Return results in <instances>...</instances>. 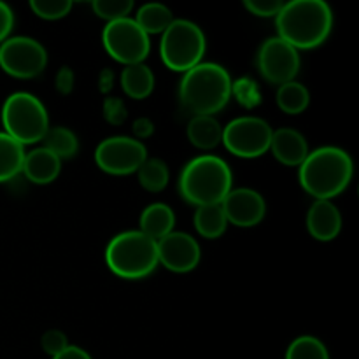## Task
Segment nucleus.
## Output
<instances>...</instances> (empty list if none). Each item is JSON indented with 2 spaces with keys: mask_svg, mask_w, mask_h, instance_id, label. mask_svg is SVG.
Listing matches in <instances>:
<instances>
[{
  "mask_svg": "<svg viewBox=\"0 0 359 359\" xmlns=\"http://www.w3.org/2000/svg\"><path fill=\"white\" fill-rule=\"evenodd\" d=\"M74 4L70 0H32L30 9L37 18L46 21H56L69 16Z\"/></svg>",
  "mask_w": 359,
  "mask_h": 359,
  "instance_id": "nucleus-29",
  "label": "nucleus"
},
{
  "mask_svg": "<svg viewBox=\"0 0 359 359\" xmlns=\"http://www.w3.org/2000/svg\"><path fill=\"white\" fill-rule=\"evenodd\" d=\"M175 214L167 203H151L140 214V231L153 241H161L174 231Z\"/></svg>",
  "mask_w": 359,
  "mask_h": 359,
  "instance_id": "nucleus-18",
  "label": "nucleus"
},
{
  "mask_svg": "<svg viewBox=\"0 0 359 359\" xmlns=\"http://www.w3.org/2000/svg\"><path fill=\"white\" fill-rule=\"evenodd\" d=\"M186 135L196 149L210 151L223 140V126L214 116H191L186 126Z\"/></svg>",
  "mask_w": 359,
  "mask_h": 359,
  "instance_id": "nucleus-19",
  "label": "nucleus"
},
{
  "mask_svg": "<svg viewBox=\"0 0 359 359\" xmlns=\"http://www.w3.org/2000/svg\"><path fill=\"white\" fill-rule=\"evenodd\" d=\"M132 132L133 135H135L133 139L142 142V140L149 139V137L154 133V123L151 121L149 118H137L132 125Z\"/></svg>",
  "mask_w": 359,
  "mask_h": 359,
  "instance_id": "nucleus-36",
  "label": "nucleus"
},
{
  "mask_svg": "<svg viewBox=\"0 0 359 359\" xmlns=\"http://www.w3.org/2000/svg\"><path fill=\"white\" fill-rule=\"evenodd\" d=\"M48 65V51L39 41L25 35L9 37L0 44V69L16 79H34Z\"/></svg>",
  "mask_w": 359,
  "mask_h": 359,
  "instance_id": "nucleus-10",
  "label": "nucleus"
},
{
  "mask_svg": "<svg viewBox=\"0 0 359 359\" xmlns=\"http://www.w3.org/2000/svg\"><path fill=\"white\" fill-rule=\"evenodd\" d=\"M307 230L319 242H332L342 231V214L330 200H316L307 212Z\"/></svg>",
  "mask_w": 359,
  "mask_h": 359,
  "instance_id": "nucleus-15",
  "label": "nucleus"
},
{
  "mask_svg": "<svg viewBox=\"0 0 359 359\" xmlns=\"http://www.w3.org/2000/svg\"><path fill=\"white\" fill-rule=\"evenodd\" d=\"M91 9L100 20L112 23V21L130 18V13L133 11V2L132 0H95L91 2Z\"/></svg>",
  "mask_w": 359,
  "mask_h": 359,
  "instance_id": "nucleus-28",
  "label": "nucleus"
},
{
  "mask_svg": "<svg viewBox=\"0 0 359 359\" xmlns=\"http://www.w3.org/2000/svg\"><path fill=\"white\" fill-rule=\"evenodd\" d=\"M147 156V147L133 137H109L95 149L98 168L109 175L137 174Z\"/></svg>",
  "mask_w": 359,
  "mask_h": 359,
  "instance_id": "nucleus-11",
  "label": "nucleus"
},
{
  "mask_svg": "<svg viewBox=\"0 0 359 359\" xmlns=\"http://www.w3.org/2000/svg\"><path fill=\"white\" fill-rule=\"evenodd\" d=\"M137 179L146 191L160 193L167 188L168 181H170V170L163 160L147 156L137 170Z\"/></svg>",
  "mask_w": 359,
  "mask_h": 359,
  "instance_id": "nucleus-26",
  "label": "nucleus"
},
{
  "mask_svg": "<svg viewBox=\"0 0 359 359\" xmlns=\"http://www.w3.org/2000/svg\"><path fill=\"white\" fill-rule=\"evenodd\" d=\"M277 37L297 51L325 44L333 30V11L325 0H291L276 16Z\"/></svg>",
  "mask_w": 359,
  "mask_h": 359,
  "instance_id": "nucleus-1",
  "label": "nucleus"
},
{
  "mask_svg": "<svg viewBox=\"0 0 359 359\" xmlns=\"http://www.w3.org/2000/svg\"><path fill=\"white\" fill-rule=\"evenodd\" d=\"M105 263L121 279H144L160 265L158 244L140 230L123 231L112 237L105 248Z\"/></svg>",
  "mask_w": 359,
  "mask_h": 359,
  "instance_id": "nucleus-5",
  "label": "nucleus"
},
{
  "mask_svg": "<svg viewBox=\"0 0 359 359\" xmlns=\"http://www.w3.org/2000/svg\"><path fill=\"white\" fill-rule=\"evenodd\" d=\"M177 186L182 198L191 205H219L233 189V174L223 158L200 154L184 165Z\"/></svg>",
  "mask_w": 359,
  "mask_h": 359,
  "instance_id": "nucleus-4",
  "label": "nucleus"
},
{
  "mask_svg": "<svg viewBox=\"0 0 359 359\" xmlns=\"http://www.w3.org/2000/svg\"><path fill=\"white\" fill-rule=\"evenodd\" d=\"M133 20H135V23L142 28L144 34L154 35L163 34V32L170 27L172 21H174L175 18L167 6L158 2H151L139 7V11H137Z\"/></svg>",
  "mask_w": 359,
  "mask_h": 359,
  "instance_id": "nucleus-21",
  "label": "nucleus"
},
{
  "mask_svg": "<svg viewBox=\"0 0 359 359\" xmlns=\"http://www.w3.org/2000/svg\"><path fill=\"white\" fill-rule=\"evenodd\" d=\"M231 83L233 81L224 67L202 62L182 74L179 102L191 116H214L230 102Z\"/></svg>",
  "mask_w": 359,
  "mask_h": 359,
  "instance_id": "nucleus-3",
  "label": "nucleus"
},
{
  "mask_svg": "<svg viewBox=\"0 0 359 359\" xmlns=\"http://www.w3.org/2000/svg\"><path fill=\"white\" fill-rule=\"evenodd\" d=\"M41 346L44 349L46 354H49L51 358L58 356L60 353L67 349L70 346L69 340H67V335L62 332V330H48V332L42 335Z\"/></svg>",
  "mask_w": 359,
  "mask_h": 359,
  "instance_id": "nucleus-32",
  "label": "nucleus"
},
{
  "mask_svg": "<svg viewBox=\"0 0 359 359\" xmlns=\"http://www.w3.org/2000/svg\"><path fill=\"white\" fill-rule=\"evenodd\" d=\"M112 84H114V72L111 69H104L100 72V77H98V88H100L102 93H107Z\"/></svg>",
  "mask_w": 359,
  "mask_h": 359,
  "instance_id": "nucleus-38",
  "label": "nucleus"
},
{
  "mask_svg": "<svg viewBox=\"0 0 359 359\" xmlns=\"http://www.w3.org/2000/svg\"><path fill=\"white\" fill-rule=\"evenodd\" d=\"M25 147L6 132H0V182H9L21 174L25 161Z\"/></svg>",
  "mask_w": 359,
  "mask_h": 359,
  "instance_id": "nucleus-22",
  "label": "nucleus"
},
{
  "mask_svg": "<svg viewBox=\"0 0 359 359\" xmlns=\"http://www.w3.org/2000/svg\"><path fill=\"white\" fill-rule=\"evenodd\" d=\"M207 51V39L202 28L189 20H174L161 34L160 56L167 69L188 72L202 63Z\"/></svg>",
  "mask_w": 359,
  "mask_h": 359,
  "instance_id": "nucleus-7",
  "label": "nucleus"
},
{
  "mask_svg": "<svg viewBox=\"0 0 359 359\" xmlns=\"http://www.w3.org/2000/svg\"><path fill=\"white\" fill-rule=\"evenodd\" d=\"M284 2L279 0H245L244 7L256 18H276L283 9Z\"/></svg>",
  "mask_w": 359,
  "mask_h": 359,
  "instance_id": "nucleus-33",
  "label": "nucleus"
},
{
  "mask_svg": "<svg viewBox=\"0 0 359 359\" xmlns=\"http://www.w3.org/2000/svg\"><path fill=\"white\" fill-rule=\"evenodd\" d=\"M102 44L112 60L125 67L144 63L151 53L149 35L144 34L133 18L105 25L102 32Z\"/></svg>",
  "mask_w": 359,
  "mask_h": 359,
  "instance_id": "nucleus-8",
  "label": "nucleus"
},
{
  "mask_svg": "<svg viewBox=\"0 0 359 359\" xmlns=\"http://www.w3.org/2000/svg\"><path fill=\"white\" fill-rule=\"evenodd\" d=\"M158 244V263L174 273H188L198 266L202 258L196 238L186 231H172L167 237L156 242Z\"/></svg>",
  "mask_w": 359,
  "mask_h": 359,
  "instance_id": "nucleus-13",
  "label": "nucleus"
},
{
  "mask_svg": "<svg viewBox=\"0 0 359 359\" xmlns=\"http://www.w3.org/2000/svg\"><path fill=\"white\" fill-rule=\"evenodd\" d=\"M277 105L284 114L297 116L307 111L311 104V93L305 88V84L298 81H290L286 84H280L277 88Z\"/></svg>",
  "mask_w": 359,
  "mask_h": 359,
  "instance_id": "nucleus-25",
  "label": "nucleus"
},
{
  "mask_svg": "<svg viewBox=\"0 0 359 359\" xmlns=\"http://www.w3.org/2000/svg\"><path fill=\"white\" fill-rule=\"evenodd\" d=\"M354 163L347 151L337 146H323L311 151L298 167L300 186L316 200H330L344 193L353 181Z\"/></svg>",
  "mask_w": 359,
  "mask_h": 359,
  "instance_id": "nucleus-2",
  "label": "nucleus"
},
{
  "mask_svg": "<svg viewBox=\"0 0 359 359\" xmlns=\"http://www.w3.org/2000/svg\"><path fill=\"white\" fill-rule=\"evenodd\" d=\"M14 28V14L7 4L0 2V44L6 39H9L11 32Z\"/></svg>",
  "mask_w": 359,
  "mask_h": 359,
  "instance_id": "nucleus-35",
  "label": "nucleus"
},
{
  "mask_svg": "<svg viewBox=\"0 0 359 359\" xmlns=\"http://www.w3.org/2000/svg\"><path fill=\"white\" fill-rule=\"evenodd\" d=\"M228 224L238 228L258 226L266 214V202L262 193L251 188H235L221 202Z\"/></svg>",
  "mask_w": 359,
  "mask_h": 359,
  "instance_id": "nucleus-14",
  "label": "nucleus"
},
{
  "mask_svg": "<svg viewBox=\"0 0 359 359\" xmlns=\"http://www.w3.org/2000/svg\"><path fill=\"white\" fill-rule=\"evenodd\" d=\"M60 170H62V161L51 151L41 146L25 154L21 174H25V177L34 184L46 186L56 181Z\"/></svg>",
  "mask_w": 359,
  "mask_h": 359,
  "instance_id": "nucleus-17",
  "label": "nucleus"
},
{
  "mask_svg": "<svg viewBox=\"0 0 359 359\" xmlns=\"http://www.w3.org/2000/svg\"><path fill=\"white\" fill-rule=\"evenodd\" d=\"M53 359H91V356L86 351L81 349V347L69 346L63 353H60L58 356H55Z\"/></svg>",
  "mask_w": 359,
  "mask_h": 359,
  "instance_id": "nucleus-37",
  "label": "nucleus"
},
{
  "mask_svg": "<svg viewBox=\"0 0 359 359\" xmlns=\"http://www.w3.org/2000/svg\"><path fill=\"white\" fill-rule=\"evenodd\" d=\"M119 81H121V88L126 97L133 98V100H144L149 97L154 90V83H156L153 70L146 63L125 67L121 70Z\"/></svg>",
  "mask_w": 359,
  "mask_h": 359,
  "instance_id": "nucleus-20",
  "label": "nucleus"
},
{
  "mask_svg": "<svg viewBox=\"0 0 359 359\" xmlns=\"http://www.w3.org/2000/svg\"><path fill=\"white\" fill-rule=\"evenodd\" d=\"M4 132L21 146L42 142L49 130V114L41 100L27 91L9 95L2 105Z\"/></svg>",
  "mask_w": 359,
  "mask_h": 359,
  "instance_id": "nucleus-6",
  "label": "nucleus"
},
{
  "mask_svg": "<svg viewBox=\"0 0 359 359\" xmlns=\"http://www.w3.org/2000/svg\"><path fill=\"white\" fill-rule=\"evenodd\" d=\"M300 51L284 42L280 37H270L259 46L256 67L263 79L270 84H286L294 81L300 72Z\"/></svg>",
  "mask_w": 359,
  "mask_h": 359,
  "instance_id": "nucleus-12",
  "label": "nucleus"
},
{
  "mask_svg": "<svg viewBox=\"0 0 359 359\" xmlns=\"http://www.w3.org/2000/svg\"><path fill=\"white\" fill-rule=\"evenodd\" d=\"M286 359H330V353L318 337L302 335L290 344Z\"/></svg>",
  "mask_w": 359,
  "mask_h": 359,
  "instance_id": "nucleus-27",
  "label": "nucleus"
},
{
  "mask_svg": "<svg viewBox=\"0 0 359 359\" xmlns=\"http://www.w3.org/2000/svg\"><path fill=\"white\" fill-rule=\"evenodd\" d=\"M193 223H195V230L198 231L200 237L209 238V241L219 238L228 228V221L221 209V203L219 205L196 207Z\"/></svg>",
  "mask_w": 359,
  "mask_h": 359,
  "instance_id": "nucleus-24",
  "label": "nucleus"
},
{
  "mask_svg": "<svg viewBox=\"0 0 359 359\" xmlns=\"http://www.w3.org/2000/svg\"><path fill=\"white\" fill-rule=\"evenodd\" d=\"M231 97L237 98V102L244 107L252 109L262 102L258 84L249 77H241V79L231 83Z\"/></svg>",
  "mask_w": 359,
  "mask_h": 359,
  "instance_id": "nucleus-30",
  "label": "nucleus"
},
{
  "mask_svg": "<svg viewBox=\"0 0 359 359\" xmlns=\"http://www.w3.org/2000/svg\"><path fill=\"white\" fill-rule=\"evenodd\" d=\"M269 151L286 167H300L311 153L307 139L294 128L273 130Z\"/></svg>",
  "mask_w": 359,
  "mask_h": 359,
  "instance_id": "nucleus-16",
  "label": "nucleus"
},
{
  "mask_svg": "<svg viewBox=\"0 0 359 359\" xmlns=\"http://www.w3.org/2000/svg\"><path fill=\"white\" fill-rule=\"evenodd\" d=\"M74 83H76V74H74V70L70 69V67H62V69L56 72L55 86L60 95L72 93Z\"/></svg>",
  "mask_w": 359,
  "mask_h": 359,
  "instance_id": "nucleus-34",
  "label": "nucleus"
},
{
  "mask_svg": "<svg viewBox=\"0 0 359 359\" xmlns=\"http://www.w3.org/2000/svg\"><path fill=\"white\" fill-rule=\"evenodd\" d=\"M102 114L104 119L112 126H119L126 121L128 118V111H126V105L121 98L118 97H107L102 104Z\"/></svg>",
  "mask_w": 359,
  "mask_h": 359,
  "instance_id": "nucleus-31",
  "label": "nucleus"
},
{
  "mask_svg": "<svg viewBox=\"0 0 359 359\" xmlns=\"http://www.w3.org/2000/svg\"><path fill=\"white\" fill-rule=\"evenodd\" d=\"M273 128L258 116H242L223 126V140L233 156L255 160L269 153Z\"/></svg>",
  "mask_w": 359,
  "mask_h": 359,
  "instance_id": "nucleus-9",
  "label": "nucleus"
},
{
  "mask_svg": "<svg viewBox=\"0 0 359 359\" xmlns=\"http://www.w3.org/2000/svg\"><path fill=\"white\" fill-rule=\"evenodd\" d=\"M42 147L51 151L60 161L70 160L79 151V139L67 126H49L44 139H42Z\"/></svg>",
  "mask_w": 359,
  "mask_h": 359,
  "instance_id": "nucleus-23",
  "label": "nucleus"
}]
</instances>
